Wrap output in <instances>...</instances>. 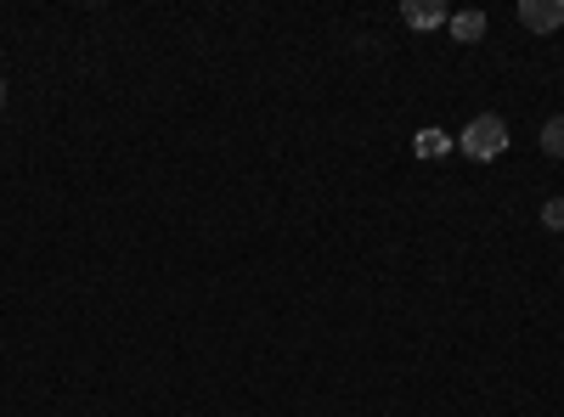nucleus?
I'll return each mask as SVG.
<instances>
[{"label": "nucleus", "mask_w": 564, "mask_h": 417, "mask_svg": "<svg viewBox=\"0 0 564 417\" xmlns=\"http://www.w3.org/2000/svg\"><path fill=\"white\" fill-rule=\"evenodd\" d=\"M457 153L463 158H475V164H491L508 153V124L497 113H480V119H468L463 135H457Z\"/></svg>", "instance_id": "obj_1"}, {"label": "nucleus", "mask_w": 564, "mask_h": 417, "mask_svg": "<svg viewBox=\"0 0 564 417\" xmlns=\"http://www.w3.org/2000/svg\"><path fill=\"white\" fill-rule=\"evenodd\" d=\"M520 23H525L531 34H558L564 0H520Z\"/></svg>", "instance_id": "obj_2"}, {"label": "nucleus", "mask_w": 564, "mask_h": 417, "mask_svg": "<svg viewBox=\"0 0 564 417\" xmlns=\"http://www.w3.org/2000/svg\"><path fill=\"white\" fill-rule=\"evenodd\" d=\"M401 23L417 29V34H430V29H446L452 12L441 7V0H406V7H401Z\"/></svg>", "instance_id": "obj_3"}, {"label": "nucleus", "mask_w": 564, "mask_h": 417, "mask_svg": "<svg viewBox=\"0 0 564 417\" xmlns=\"http://www.w3.org/2000/svg\"><path fill=\"white\" fill-rule=\"evenodd\" d=\"M412 153H417V158H446V153H457V135H446V130L430 124V130L412 135Z\"/></svg>", "instance_id": "obj_4"}, {"label": "nucleus", "mask_w": 564, "mask_h": 417, "mask_svg": "<svg viewBox=\"0 0 564 417\" xmlns=\"http://www.w3.org/2000/svg\"><path fill=\"white\" fill-rule=\"evenodd\" d=\"M446 29H452V40H457V45H475V40L486 34V12H452V23H446Z\"/></svg>", "instance_id": "obj_5"}, {"label": "nucleus", "mask_w": 564, "mask_h": 417, "mask_svg": "<svg viewBox=\"0 0 564 417\" xmlns=\"http://www.w3.org/2000/svg\"><path fill=\"white\" fill-rule=\"evenodd\" d=\"M542 153H547V158H564V113L542 124Z\"/></svg>", "instance_id": "obj_6"}, {"label": "nucleus", "mask_w": 564, "mask_h": 417, "mask_svg": "<svg viewBox=\"0 0 564 417\" xmlns=\"http://www.w3.org/2000/svg\"><path fill=\"white\" fill-rule=\"evenodd\" d=\"M542 226H547V231H564V198H547V204H542Z\"/></svg>", "instance_id": "obj_7"}, {"label": "nucleus", "mask_w": 564, "mask_h": 417, "mask_svg": "<svg viewBox=\"0 0 564 417\" xmlns=\"http://www.w3.org/2000/svg\"><path fill=\"white\" fill-rule=\"evenodd\" d=\"M0 108H7V85H0Z\"/></svg>", "instance_id": "obj_8"}]
</instances>
